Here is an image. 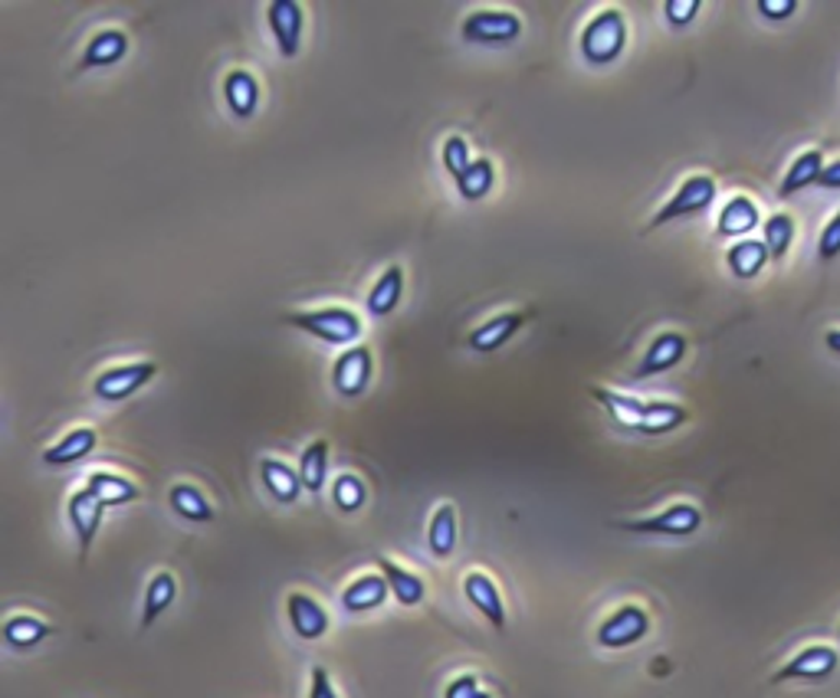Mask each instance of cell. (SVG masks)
<instances>
[{"mask_svg": "<svg viewBox=\"0 0 840 698\" xmlns=\"http://www.w3.org/2000/svg\"><path fill=\"white\" fill-rule=\"evenodd\" d=\"M289 325H296L299 332L325 341V345H348L355 348V341L364 332L361 315H355L351 309L341 305H328V309H309V312H289L286 315Z\"/></svg>", "mask_w": 840, "mask_h": 698, "instance_id": "6da1fadb", "label": "cell"}, {"mask_svg": "<svg viewBox=\"0 0 840 698\" xmlns=\"http://www.w3.org/2000/svg\"><path fill=\"white\" fill-rule=\"evenodd\" d=\"M627 47V17L617 8L598 11L581 31V57L595 67L614 63Z\"/></svg>", "mask_w": 840, "mask_h": 698, "instance_id": "7a4b0ae2", "label": "cell"}, {"mask_svg": "<svg viewBox=\"0 0 840 698\" xmlns=\"http://www.w3.org/2000/svg\"><path fill=\"white\" fill-rule=\"evenodd\" d=\"M467 44H487V47H500V44H513L523 34V21L516 11H473L464 17L460 27Z\"/></svg>", "mask_w": 840, "mask_h": 698, "instance_id": "3957f363", "label": "cell"}, {"mask_svg": "<svg viewBox=\"0 0 840 698\" xmlns=\"http://www.w3.org/2000/svg\"><path fill=\"white\" fill-rule=\"evenodd\" d=\"M716 191H719V188H716V181H712L709 174H693V178H686V181L676 188V194L657 210V217L650 220V227H663V224H670V220H680V217L709 210L712 201H716Z\"/></svg>", "mask_w": 840, "mask_h": 698, "instance_id": "277c9868", "label": "cell"}, {"mask_svg": "<svg viewBox=\"0 0 840 698\" xmlns=\"http://www.w3.org/2000/svg\"><path fill=\"white\" fill-rule=\"evenodd\" d=\"M158 374V364L155 361H132V364H119V368H109L96 377L93 384V394L106 404H116V400H125L132 394H139L145 384H152Z\"/></svg>", "mask_w": 840, "mask_h": 698, "instance_id": "5b68a950", "label": "cell"}, {"mask_svg": "<svg viewBox=\"0 0 840 698\" xmlns=\"http://www.w3.org/2000/svg\"><path fill=\"white\" fill-rule=\"evenodd\" d=\"M703 525V512L689 502H680V505H670L663 508L660 515H650V518H637V521H621L617 528L624 531H634V534H667V538H686L693 531H699Z\"/></svg>", "mask_w": 840, "mask_h": 698, "instance_id": "8992f818", "label": "cell"}, {"mask_svg": "<svg viewBox=\"0 0 840 698\" xmlns=\"http://www.w3.org/2000/svg\"><path fill=\"white\" fill-rule=\"evenodd\" d=\"M647 633H650V613L637 603H624L598 626V646L627 649V646L640 642Z\"/></svg>", "mask_w": 840, "mask_h": 698, "instance_id": "52a82bcc", "label": "cell"}, {"mask_svg": "<svg viewBox=\"0 0 840 698\" xmlns=\"http://www.w3.org/2000/svg\"><path fill=\"white\" fill-rule=\"evenodd\" d=\"M374 374V354L368 345H355V348H345L335 364H332V387L335 394L341 397H358L368 381Z\"/></svg>", "mask_w": 840, "mask_h": 698, "instance_id": "ba28073f", "label": "cell"}, {"mask_svg": "<svg viewBox=\"0 0 840 698\" xmlns=\"http://www.w3.org/2000/svg\"><path fill=\"white\" fill-rule=\"evenodd\" d=\"M266 24L273 31V40L279 47V53L286 60H292L302 47V27H305V14L296 0H273L266 8Z\"/></svg>", "mask_w": 840, "mask_h": 698, "instance_id": "9c48e42d", "label": "cell"}, {"mask_svg": "<svg viewBox=\"0 0 840 698\" xmlns=\"http://www.w3.org/2000/svg\"><path fill=\"white\" fill-rule=\"evenodd\" d=\"M67 515H70V525H73V531H76V541H80V554L86 557L89 554V547H93V541H96V534H99V528H103V515H106V505L83 485V489H76L73 495H70V502H67Z\"/></svg>", "mask_w": 840, "mask_h": 698, "instance_id": "30bf717a", "label": "cell"}, {"mask_svg": "<svg viewBox=\"0 0 840 698\" xmlns=\"http://www.w3.org/2000/svg\"><path fill=\"white\" fill-rule=\"evenodd\" d=\"M837 669V652L830 646H807L794 659H788L771 682H820Z\"/></svg>", "mask_w": 840, "mask_h": 698, "instance_id": "8fae6325", "label": "cell"}, {"mask_svg": "<svg viewBox=\"0 0 840 698\" xmlns=\"http://www.w3.org/2000/svg\"><path fill=\"white\" fill-rule=\"evenodd\" d=\"M686 348H689V341H686L680 332H663V335H657V338L650 341V348L644 351V358H640L634 377H637V381H647V377H657V374L676 368V364L683 361Z\"/></svg>", "mask_w": 840, "mask_h": 698, "instance_id": "7c38bea8", "label": "cell"}, {"mask_svg": "<svg viewBox=\"0 0 840 698\" xmlns=\"http://www.w3.org/2000/svg\"><path fill=\"white\" fill-rule=\"evenodd\" d=\"M286 613H289L292 633H296L299 639H305V642L322 639V636L328 633V613H325V606H322L315 597L302 593V590H296V593L286 597Z\"/></svg>", "mask_w": 840, "mask_h": 698, "instance_id": "4fadbf2b", "label": "cell"}, {"mask_svg": "<svg viewBox=\"0 0 840 698\" xmlns=\"http://www.w3.org/2000/svg\"><path fill=\"white\" fill-rule=\"evenodd\" d=\"M464 593H467V600L490 619V626L493 629H506V603H503V593H500V587H496V580L490 577V574H483V570H470L467 577H464Z\"/></svg>", "mask_w": 840, "mask_h": 698, "instance_id": "5bb4252c", "label": "cell"}, {"mask_svg": "<svg viewBox=\"0 0 840 698\" xmlns=\"http://www.w3.org/2000/svg\"><path fill=\"white\" fill-rule=\"evenodd\" d=\"M529 322L526 312H503V315H493L490 322H483L480 328L470 332V348L480 351V354H493L500 351L503 345H509L516 338V332Z\"/></svg>", "mask_w": 840, "mask_h": 698, "instance_id": "9a60e30c", "label": "cell"}, {"mask_svg": "<svg viewBox=\"0 0 840 698\" xmlns=\"http://www.w3.org/2000/svg\"><path fill=\"white\" fill-rule=\"evenodd\" d=\"M129 53V34L119 31V27H109V31H99L86 50H83V60H80V70H99V67H112L119 60H125Z\"/></svg>", "mask_w": 840, "mask_h": 698, "instance_id": "2e32d148", "label": "cell"}, {"mask_svg": "<svg viewBox=\"0 0 840 698\" xmlns=\"http://www.w3.org/2000/svg\"><path fill=\"white\" fill-rule=\"evenodd\" d=\"M387 597H391V587L384 574H361L341 590V606L348 613H368V610H377Z\"/></svg>", "mask_w": 840, "mask_h": 698, "instance_id": "e0dca14e", "label": "cell"}, {"mask_svg": "<svg viewBox=\"0 0 840 698\" xmlns=\"http://www.w3.org/2000/svg\"><path fill=\"white\" fill-rule=\"evenodd\" d=\"M260 479L266 485V492L283 502V505H292L302 492V479H299V469H292L289 462L276 459V456H266L260 459Z\"/></svg>", "mask_w": 840, "mask_h": 698, "instance_id": "ac0fdd59", "label": "cell"}, {"mask_svg": "<svg viewBox=\"0 0 840 698\" xmlns=\"http://www.w3.org/2000/svg\"><path fill=\"white\" fill-rule=\"evenodd\" d=\"M86 489H89L106 508H119V505H129V502L142 498V489H139L132 479H125V476H119V472H106V469L89 472Z\"/></svg>", "mask_w": 840, "mask_h": 698, "instance_id": "d6986e66", "label": "cell"}, {"mask_svg": "<svg viewBox=\"0 0 840 698\" xmlns=\"http://www.w3.org/2000/svg\"><path fill=\"white\" fill-rule=\"evenodd\" d=\"M377 567H381V574H384V580H387V587H391V593H394V600H397L400 606H417V603H424V597H428V583L420 580L413 570L400 567V564H397V561H391V557H377Z\"/></svg>", "mask_w": 840, "mask_h": 698, "instance_id": "ffe728a7", "label": "cell"}, {"mask_svg": "<svg viewBox=\"0 0 840 698\" xmlns=\"http://www.w3.org/2000/svg\"><path fill=\"white\" fill-rule=\"evenodd\" d=\"M96 446H99V433L93 426H76L44 453V462L47 466H73V462L86 459Z\"/></svg>", "mask_w": 840, "mask_h": 698, "instance_id": "44dd1931", "label": "cell"}, {"mask_svg": "<svg viewBox=\"0 0 840 698\" xmlns=\"http://www.w3.org/2000/svg\"><path fill=\"white\" fill-rule=\"evenodd\" d=\"M224 99H227V106H230V112H233L237 119H250V116L256 112V106H260V83H256V76L247 73V70L227 73V80H224Z\"/></svg>", "mask_w": 840, "mask_h": 698, "instance_id": "7402d4cb", "label": "cell"}, {"mask_svg": "<svg viewBox=\"0 0 840 698\" xmlns=\"http://www.w3.org/2000/svg\"><path fill=\"white\" fill-rule=\"evenodd\" d=\"M758 227V207L752 197L745 194H735L725 201V207L719 210V220H716V230L719 237H745Z\"/></svg>", "mask_w": 840, "mask_h": 698, "instance_id": "603a6c76", "label": "cell"}, {"mask_svg": "<svg viewBox=\"0 0 840 698\" xmlns=\"http://www.w3.org/2000/svg\"><path fill=\"white\" fill-rule=\"evenodd\" d=\"M400 292H404V273H400V266H387L368 292V315H374V318L391 315L400 302Z\"/></svg>", "mask_w": 840, "mask_h": 698, "instance_id": "cb8c5ba5", "label": "cell"}, {"mask_svg": "<svg viewBox=\"0 0 840 698\" xmlns=\"http://www.w3.org/2000/svg\"><path fill=\"white\" fill-rule=\"evenodd\" d=\"M168 502H171L175 515H181L184 521H194V525H207V521H214V505H211V502H207V495H204L197 485H191V482H178V485H171Z\"/></svg>", "mask_w": 840, "mask_h": 698, "instance_id": "d4e9b609", "label": "cell"}, {"mask_svg": "<svg viewBox=\"0 0 840 698\" xmlns=\"http://www.w3.org/2000/svg\"><path fill=\"white\" fill-rule=\"evenodd\" d=\"M824 155L820 152H804V155H797L794 158V165L788 168V174H784V181H781V188H778V194L788 201V197H794L797 191H804V188H811V184H817L820 181V174H824Z\"/></svg>", "mask_w": 840, "mask_h": 698, "instance_id": "484cf974", "label": "cell"}, {"mask_svg": "<svg viewBox=\"0 0 840 698\" xmlns=\"http://www.w3.org/2000/svg\"><path fill=\"white\" fill-rule=\"evenodd\" d=\"M768 246L761 240H739L729 253H725V263H729V273L735 279H755L765 263H768Z\"/></svg>", "mask_w": 840, "mask_h": 698, "instance_id": "4316f807", "label": "cell"}, {"mask_svg": "<svg viewBox=\"0 0 840 698\" xmlns=\"http://www.w3.org/2000/svg\"><path fill=\"white\" fill-rule=\"evenodd\" d=\"M178 597V580L171 570H158L145 587V606H142V626L148 629Z\"/></svg>", "mask_w": 840, "mask_h": 698, "instance_id": "83f0119b", "label": "cell"}, {"mask_svg": "<svg viewBox=\"0 0 840 698\" xmlns=\"http://www.w3.org/2000/svg\"><path fill=\"white\" fill-rule=\"evenodd\" d=\"M428 547L434 557H451L457 551V512L454 505H437L428 525Z\"/></svg>", "mask_w": 840, "mask_h": 698, "instance_id": "f1b7e54d", "label": "cell"}, {"mask_svg": "<svg viewBox=\"0 0 840 698\" xmlns=\"http://www.w3.org/2000/svg\"><path fill=\"white\" fill-rule=\"evenodd\" d=\"M591 394H595L598 404H604V410H608L621 426H637V430H640L644 410H647L644 400H637V397H631V394H617V390H611V387H591Z\"/></svg>", "mask_w": 840, "mask_h": 698, "instance_id": "f546056e", "label": "cell"}, {"mask_svg": "<svg viewBox=\"0 0 840 698\" xmlns=\"http://www.w3.org/2000/svg\"><path fill=\"white\" fill-rule=\"evenodd\" d=\"M325 476H328V443L325 440H312L302 456H299V479L302 489L319 495L325 489Z\"/></svg>", "mask_w": 840, "mask_h": 698, "instance_id": "4dcf8cb0", "label": "cell"}, {"mask_svg": "<svg viewBox=\"0 0 840 698\" xmlns=\"http://www.w3.org/2000/svg\"><path fill=\"white\" fill-rule=\"evenodd\" d=\"M47 636H53V626L40 616H31V613H17L4 623V639L14 649H34Z\"/></svg>", "mask_w": 840, "mask_h": 698, "instance_id": "1f68e13d", "label": "cell"}, {"mask_svg": "<svg viewBox=\"0 0 840 698\" xmlns=\"http://www.w3.org/2000/svg\"><path fill=\"white\" fill-rule=\"evenodd\" d=\"M686 417H689V413H686V407L670 404V400H657V404H647L640 430H644L647 436H660V433H670V430L683 426V423H686Z\"/></svg>", "mask_w": 840, "mask_h": 698, "instance_id": "d6a6232c", "label": "cell"}, {"mask_svg": "<svg viewBox=\"0 0 840 698\" xmlns=\"http://www.w3.org/2000/svg\"><path fill=\"white\" fill-rule=\"evenodd\" d=\"M493 184H496V168H493V161H490V158H477V161L470 165V171L457 181V191H460L464 201H483V197L493 191Z\"/></svg>", "mask_w": 840, "mask_h": 698, "instance_id": "836d02e7", "label": "cell"}, {"mask_svg": "<svg viewBox=\"0 0 840 698\" xmlns=\"http://www.w3.org/2000/svg\"><path fill=\"white\" fill-rule=\"evenodd\" d=\"M791 240H794V220L788 214H775V217L765 220L761 243L768 246L771 260H784V253L791 250Z\"/></svg>", "mask_w": 840, "mask_h": 698, "instance_id": "e575fe53", "label": "cell"}, {"mask_svg": "<svg viewBox=\"0 0 840 698\" xmlns=\"http://www.w3.org/2000/svg\"><path fill=\"white\" fill-rule=\"evenodd\" d=\"M364 498H368V489H364V482H361L358 476L341 472V476L332 482V502H335V508H338V512L355 515V512L364 505Z\"/></svg>", "mask_w": 840, "mask_h": 698, "instance_id": "d590c367", "label": "cell"}, {"mask_svg": "<svg viewBox=\"0 0 840 698\" xmlns=\"http://www.w3.org/2000/svg\"><path fill=\"white\" fill-rule=\"evenodd\" d=\"M473 161H477V158L470 155V145H467L460 135H454V139L444 142V168H447V174H454V181H460V178L470 171Z\"/></svg>", "mask_w": 840, "mask_h": 698, "instance_id": "8d00e7d4", "label": "cell"}, {"mask_svg": "<svg viewBox=\"0 0 840 698\" xmlns=\"http://www.w3.org/2000/svg\"><path fill=\"white\" fill-rule=\"evenodd\" d=\"M817 256L824 263H833L840 256V210L833 220H827V227L820 230V243H817Z\"/></svg>", "mask_w": 840, "mask_h": 698, "instance_id": "74e56055", "label": "cell"}, {"mask_svg": "<svg viewBox=\"0 0 840 698\" xmlns=\"http://www.w3.org/2000/svg\"><path fill=\"white\" fill-rule=\"evenodd\" d=\"M444 698H493V695H490L487 688H480V678H477L473 672H464V675H457V678L447 685Z\"/></svg>", "mask_w": 840, "mask_h": 698, "instance_id": "f35d334b", "label": "cell"}, {"mask_svg": "<svg viewBox=\"0 0 840 698\" xmlns=\"http://www.w3.org/2000/svg\"><path fill=\"white\" fill-rule=\"evenodd\" d=\"M696 14H699V0H667L663 8V17L670 21V27H686Z\"/></svg>", "mask_w": 840, "mask_h": 698, "instance_id": "ab89813d", "label": "cell"}, {"mask_svg": "<svg viewBox=\"0 0 840 698\" xmlns=\"http://www.w3.org/2000/svg\"><path fill=\"white\" fill-rule=\"evenodd\" d=\"M794 11H797L794 0H761V4H758V14L768 17V21H784V17H791Z\"/></svg>", "mask_w": 840, "mask_h": 698, "instance_id": "60d3db41", "label": "cell"}, {"mask_svg": "<svg viewBox=\"0 0 840 698\" xmlns=\"http://www.w3.org/2000/svg\"><path fill=\"white\" fill-rule=\"evenodd\" d=\"M309 698H338L335 695V685L328 678V672L322 665L312 669V685H309Z\"/></svg>", "mask_w": 840, "mask_h": 698, "instance_id": "b9f144b4", "label": "cell"}, {"mask_svg": "<svg viewBox=\"0 0 840 698\" xmlns=\"http://www.w3.org/2000/svg\"><path fill=\"white\" fill-rule=\"evenodd\" d=\"M820 188H827V191H840V158L837 161H830L827 168H824V174H820V181H817Z\"/></svg>", "mask_w": 840, "mask_h": 698, "instance_id": "7bdbcfd3", "label": "cell"}, {"mask_svg": "<svg viewBox=\"0 0 840 698\" xmlns=\"http://www.w3.org/2000/svg\"><path fill=\"white\" fill-rule=\"evenodd\" d=\"M824 341H827V348H830L833 354H840V328H827V332H824Z\"/></svg>", "mask_w": 840, "mask_h": 698, "instance_id": "ee69618b", "label": "cell"}]
</instances>
